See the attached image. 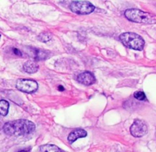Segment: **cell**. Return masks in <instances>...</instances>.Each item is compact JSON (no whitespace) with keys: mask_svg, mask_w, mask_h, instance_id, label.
I'll use <instances>...</instances> for the list:
<instances>
[{"mask_svg":"<svg viewBox=\"0 0 156 152\" xmlns=\"http://www.w3.org/2000/svg\"><path fill=\"white\" fill-rule=\"evenodd\" d=\"M40 152H62L57 146L54 144H44L40 147Z\"/></svg>","mask_w":156,"mask_h":152,"instance_id":"obj_10","label":"cell"},{"mask_svg":"<svg viewBox=\"0 0 156 152\" xmlns=\"http://www.w3.org/2000/svg\"><path fill=\"white\" fill-rule=\"evenodd\" d=\"M120 40L122 43L128 48L135 50H143L145 46V40L140 35L131 32H126L120 34Z\"/></svg>","mask_w":156,"mask_h":152,"instance_id":"obj_3","label":"cell"},{"mask_svg":"<svg viewBox=\"0 0 156 152\" xmlns=\"http://www.w3.org/2000/svg\"><path fill=\"white\" fill-rule=\"evenodd\" d=\"M0 128H1V123H0Z\"/></svg>","mask_w":156,"mask_h":152,"instance_id":"obj_18","label":"cell"},{"mask_svg":"<svg viewBox=\"0 0 156 152\" xmlns=\"http://www.w3.org/2000/svg\"><path fill=\"white\" fill-rule=\"evenodd\" d=\"M0 37H1V35H0Z\"/></svg>","mask_w":156,"mask_h":152,"instance_id":"obj_19","label":"cell"},{"mask_svg":"<svg viewBox=\"0 0 156 152\" xmlns=\"http://www.w3.org/2000/svg\"><path fill=\"white\" fill-rule=\"evenodd\" d=\"M134 97L138 100H146V96L143 91H136L133 94Z\"/></svg>","mask_w":156,"mask_h":152,"instance_id":"obj_14","label":"cell"},{"mask_svg":"<svg viewBox=\"0 0 156 152\" xmlns=\"http://www.w3.org/2000/svg\"><path fill=\"white\" fill-rule=\"evenodd\" d=\"M16 88L22 92L31 94L38 88L37 81L31 79H18L16 82Z\"/></svg>","mask_w":156,"mask_h":152,"instance_id":"obj_5","label":"cell"},{"mask_svg":"<svg viewBox=\"0 0 156 152\" xmlns=\"http://www.w3.org/2000/svg\"><path fill=\"white\" fill-rule=\"evenodd\" d=\"M9 102L5 100H0V115L6 116L9 112Z\"/></svg>","mask_w":156,"mask_h":152,"instance_id":"obj_11","label":"cell"},{"mask_svg":"<svg viewBox=\"0 0 156 152\" xmlns=\"http://www.w3.org/2000/svg\"><path fill=\"white\" fill-rule=\"evenodd\" d=\"M148 132V127L146 123L141 119H135L130 126V133L136 138L144 136Z\"/></svg>","mask_w":156,"mask_h":152,"instance_id":"obj_6","label":"cell"},{"mask_svg":"<svg viewBox=\"0 0 156 152\" xmlns=\"http://www.w3.org/2000/svg\"><path fill=\"white\" fill-rule=\"evenodd\" d=\"M124 15L129 21L141 24H155L156 18L154 15L136 9H129L125 11Z\"/></svg>","mask_w":156,"mask_h":152,"instance_id":"obj_2","label":"cell"},{"mask_svg":"<svg viewBox=\"0 0 156 152\" xmlns=\"http://www.w3.org/2000/svg\"><path fill=\"white\" fill-rule=\"evenodd\" d=\"M34 123L27 119H17L8 122L3 126V131L8 135H28L35 130Z\"/></svg>","mask_w":156,"mask_h":152,"instance_id":"obj_1","label":"cell"},{"mask_svg":"<svg viewBox=\"0 0 156 152\" xmlns=\"http://www.w3.org/2000/svg\"><path fill=\"white\" fill-rule=\"evenodd\" d=\"M13 53H14V54L16 55V56H22V53H21V52L19 50H18V49L14 48L13 49Z\"/></svg>","mask_w":156,"mask_h":152,"instance_id":"obj_15","label":"cell"},{"mask_svg":"<svg viewBox=\"0 0 156 152\" xmlns=\"http://www.w3.org/2000/svg\"><path fill=\"white\" fill-rule=\"evenodd\" d=\"M69 8L72 12L78 15H88L95 9L92 3L86 1H73L70 3Z\"/></svg>","mask_w":156,"mask_h":152,"instance_id":"obj_4","label":"cell"},{"mask_svg":"<svg viewBox=\"0 0 156 152\" xmlns=\"http://www.w3.org/2000/svg\"><path fill=\"white\" fill-rule=\"evenodd\" d=\"M87 136V132L84 129H79L74 130L73 132H72L68 136V141L70 143H73L76 141L77 139L81 138H85Z\"/></svg>","mask_w":156,"mask_h":152,"instance_id":"obj_8","label":"cell"},{"mask_svg":"<svg viewBox=\"0 0 156 152\" xmlns=\"http://www.w3.org/2000/svg\"><path fill=\"white\" fill-rule=\"evenodd\" d=\"M23 68H24V71L27 73H30V74H32V73H35L37 71L38 68H39V65L34 61L29 60L27 61L24 64V66H23Z\"/></svg>","mask_w":156,"mask_h":152,"instance_id":"obj_9","label":"cell"},{"mask_svg":"<svg viewBox=\"0 0 156 152\" xmlns=\"http://www.w3.org/2000/svg\"><path fill=\"white\" fill-rule=\"evenodd\" d=\"M77 81L79 83L82 84V85L89 86V85H91L95 83L96 78L94 74H92L91 72H90V71H85V72L81 73V74H79L77 76Z\"/></svg>","mask_w":156,"mask_h":152,"instance_id":"obj_7","label":"cell"},{"mask_svg":"<svg viewBox=\"0 0 156 152\" xmlns=\"http://www.w3.org/2000/svg\"><path fill=\"white\" fill-rule=\"evenodd\" d=\"M52 38V35L50 33H47V32H44V33H41V34L38 36V39L44 43H47L48 41H50Z\"/></svg>","mask_w":156,"mask_h":152,"instance_id":"obj_13","label":"cell"},{"mask_svg":"<svg viewBox=\"0 0 156 152\" xmlns=\"http://www.w3.org/2000/svg\"><path fill=\"white\" fill-rule=\"evenodd\" d=\"M58 90H59V91H64V88L62 86V85H59V86L58 87Z\"/></svg>","mask_w":156,"mask_h":152,"instance_id":"obj_16","label":"cell"},{"mask_svg":"<svg viewBox=\"0 0 156 152\" xmlns=\"http://www.w3.org/2000/svg\"><path fill=\"white\" fill-rule=\"evenodd\" d=\"M19 152H28V151H27V150H21V151H19Z\"/></svg>","mask_w":156,"mask_h":152,"instance_id":"obj_17","label":"cell"},{"mask_svg":"<svg viewBox=\"0 0 156 152\" xmlns=\"http://www.w3.org/2000/svg\"><path fill=\"white\" fill-rule=\"evenodd\" d=\"M32 51H33V56L37 59H45L47 58V53L44 51L41 50H38V49H32Z\"/></svg>","mask_w":156,"mask_h":152,"instance_id":"obj_12","label":"cell"}]
</instances>
